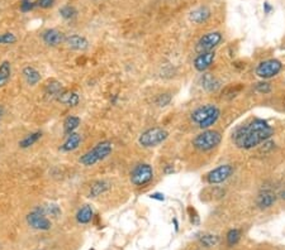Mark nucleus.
<instances>
[{
	"label": "nucleus",
	"mask_w": 285,
	"mask_h": 250,
	"mask_svg": "<svg viewBox=\"0 0 285 250\" xmlns=\"http://www.w3.org/2000/svg\"><path fill=\"white\" fill-rule=\"evenodd\" d=\"M168 130H165L164 128H160V126H155V128L147 129V130H145L139 135L138 143L139 146H142L144 148H154L164 143L168 139Z\"/></svg>",
	"instance_id": "4"
},
{
	"label": "nucleus",
	"mask_w": 285,
	"mask_h": 250,
	"mask_svg": "<svg viewBox=\"0 0 285 250\" xmlns=\"http://www.w3.org/2000/svg\"><path fill=\"white\" fill-rule=\"evenodd\" d=\"M274 135V128L266 120L256 119L252 120L250 124L242 125L233 133V142L236 147L241 149H252L260 146L263 142L269 141Z\"/></svg>",
	"instance_id": "1"
},
{
	"label": "nucleus",
	"mask_w": 285,
	"mask_h": 250,
	"mask_svg": "<svg viewBox=\"0 0 285 250\" xmlns=\"http://www.w3.org/2000/svg\"><path fill=\"white\" fill-rule=\"evenodd\" d=\"M211 9L207 7H199L197 9L193 10L189 15V19L197 24H201L211 18Z\"/></svg>",
	"instance_id": "22"
},
{
	"label": "nucleus",
	"mask_w": 285,
	"mask_h": 250,
	"mask_svg": "<svg viewBox=\"0 0 285 250\" xmlns=\"http://www.w3.org/2000/svg\"><path fill=\"white\" fill-rule=\"evenodd\" d=\"M222 141V135L218 130H211L207 129L199 133L194 139H193V146L197 148L200 152H208V150L214 149Z\"/></svg>",
	"instance_id": "3"
},
{
	"label": "nucleus",
	"mask_w": 285,
	"mask_h": 250,
	"mask_svg": "<svg viewBox=\"0 0 285 250\" xmlns=\"http://www.w3.org/2000/svg\"><path fill=\"white\" fill-rule=\"evenodd\" d=\"M41 37H42V41L45 42V44L50 46V47H57V46H60L61 43L65 42V38H66L65 34H64L63 32L55 28L46 29Z\"/></svg>",
	"instance_id": "12"
},
{
	"label": "nucleus",
	"mask_w": 285,
	"mask_h": 250,
	"mask_svg": "<svg viewBox=\"0 0 285 250\" xmlns=\"http://www.w3.org/2000/svg\"><path fill=\"white\" fill-rule=\"evenodd\" d=\"M222 41V34L219 32H209V33L204 34L200 39L195 44V52L204 53V52H211L213 51L217 46Z\"/></svg>",
	"instance_id": "8"
},
{
	"label": "nucleus",
	"mask_w": 285,
	"mask_h": 250,
	"mask_svg": "<svg viewBox=\"0 0 285 250\" xmlns=\"http://www.w3.org/2000/svg\"><path fill=\"white\" fill-rule=\"evenodd\" d=\"M131 184L136 187H145L154 179V168L149 163H139L131 171Z\"/></svg>",
	"instance_id": "5"
},
{
	"label": "nucleus",
	"mask_w": 285,
	"mask_h": 250,
	"mask_svg": "<svg viewBox=\"0 0 285 250\" xmlns=\"http://www.w3.org/2000/svg\"><path fill=\"white\" fill-rule=\"evenodd\" d=\"M37 209H38L41 212H44L46 216L58 217L61 216V214H63L61 208L58 205H56V203H47V205L37 206Z\"/></svg>",
	"instance_id": "27"
},
{
	"label": "nucleus",
	"mask_w": 285,
	"mask_h": 250,
	"mask_svg": "<svg viewBox=\"0 0 285 250\" xmlns=\"http://www.w3.org/2000/svg\"><path fill=\"white\" fill-rule=\"evenodd\" d=\"M262 9H263V13H265V14H270L271 10H273V7L270 5V3L265 2L262 5Z\"/></svg>",
	"instance_id": "39"
},
{
	"label": "nucleus",
	"mask_w": 285,
	"mask_h": 250,
	"mask_svg": "<svg viewBox=\"0 0 285 250\" xmlns=\"http://www.w3.org/2000/svg\"><path fill=\"white\" fill-rule=\"evenodd\" d=\"M65 42L67 44V47L71 48L74 51H87L89 48V42L85 37L79 36V34H71V36L66 37Z\"/></svg>",
	"instance_id": "16"
},
{
	"label": "nucleus",
	"mask_w": 285,
	"mask_h": 250,
	"mask_svg": "<svg viewBox=\"0 0 285 250\" xmlns=\"http://www.w3.org/2000/svg\"><path fill=\"white\" fill-rule=\"evenodd\" d=\"M174 167L173 165H166L165 168H164V173L166 174V176H169V174H173L174 173Z\"/></svg>",
	"instance_id": "40"
},
{
	"label": "nucleus",
	"mask_w": 285,
	"mask_h": 250,
	"mask_svg": "<svg viewBox=\"0 0 285 250\" xmlns=\"http://www.w3.org/2000/svg\"><path fill=\"white\" fill-rule=\"evenodd\" d=\"M38 0H21V12L28 13L37 8Z\"/></svg>",
	"instance_id": "33"
},
{
	"label": "nucleus",
	"mask_w": 285,
	"mask_h": 250,
	"mask_svg": "<svg viewBox=\"0 0 285 250\" xmlns=\"http://www.w3.org/2000/svg\"><path fill=\"white\" fill-rule=\"evenodd\" d=\"M235 172L232 165H220L217 168L212 169L208 174H207V182L209 185H218L223 184L225 181H227Z\"/></svg>",
	"instance_id": "9"
},
{
	"label": "nucleus",
	"mask_w": 285,
	"mask_h": 250,
	"mask_svg": "<svg viewBox=\"0 0 285 250\" xmlns=\"http://www.w3.org/2000/svg\"><path fill=\"white\" fill-rule=\"evenodd\" d=\"M58 13H60L61 18H64V19H65V20L74 19V18L77 15L76 8L72 7V5H70V4L63 5V7H61L60 9H58Z\"/></svg>",
	"instance_id": "28"
},
{
	"label": "nucleus",
	"mask_w": 285,
	"mask_h": 250,
	"mask_svg": "<svg viewBox=\"0 0 285 250\" xmlns=\"http://www.w3.org/2000/svg\"><path fill=\"white\" fill-rule=\"evenodd\" d=\"M113 152V144L109 141L99 142L95 147L91 148L87 153L79 158V163L84 167H93L100 161H104L108 158L110 153Z\"/></svg>",
	"instance_id": "2"
},
{
	"label": "nucleus",
	"mask_w": 285,
	"mask_h": 250,
	"mask_svg": "<svg viewBox=\"0 0 285 250\" xmlns=\"http://www.w3.org/2000/svg\"><path fill=\"white\" fill-rule=\"evenodd\" d=\"M276 201V195L270 190H263L257 195L256 197V205L257 208L261 210L270 209L271 206L275 203Z\"/></svg>",
	"instance_id": "15"
},
{
	"label": "nucleus",
	"mask_w": 285,
	"mask_h": 250,
	"mask_svg": "<svg viewBox=\"0 0 285 250\" xmlns=\"http://www.w3.org/2000/svg\"><path fill=\"white\" fill-rule=\"evenodd\" d=\"M12 77V66L9 61H3L0 63V88L5 87Z\"/></svg>",
	"instance_id": "25"
},
{
	"label": "nucleus",
	"mask_w": 285,
	"mask_h": 250,
	"mask_svg": "<svg viewBox=\"0 0 285 250\" xmlns=\"http://www.w3.org/2000/svg\"><path fill=\"white\" fill-rule=\"evenodd\" d=\"M64 90H65V88H64L63 83L60 81H57V80H50L45 87V95L47 99H55V100H57L58 95H60Z\"/></svg>",
	"instance_id": "18"
},
{
	"label": "nucleus",
	"mask_w": 285,
	"mask_h": 250,
	"mask_svg": "<svg viewBox=\"0 0 285 250\" xmlns=\"http://www.w3.org/2000/svg\"><path fill=\"white\" fill-rule=\"evenodd\" d=\"M198 239L206 248H212V246H216L219 243V236L214 235V234H199Z\"/></svg>",
	"instance_id": "26"
},
{
	"label": "nucleus",
	"mask_w": 285,
	"mask_h": 250,
	"mask_svg": "<svg viewBox=\"0 0 285 250\" xmlns=\"http://www.w3.org/2000/svg\"><path fill=\"white\" fill-rule=\"evenodd\" d=\"M188 214H189V216H190V222L194 225H199V216H198L197 211H195V209L188 208Z\"/></svg>",
	"instance_id": "37"
},
{
	"label": "nucleus",
	"mask_w": 285,
	"mask_h": 250,
	"mask_svg": "<svg viewBox=\"0 0 285 250\" xmlns=\"http://www.w3.org/2000/svg\"><path fill=\"white\" fill-rule=\"evenodd\" d=\"M82 142H83L82 134H79V133H76V131H75V133H71L70 135L66 137L65 142L61 144L60 150L64 153L74 152V150H76L77 148L80 147Z\"/></svg>",
	"instance_id": "14"
},
{
	"label": "nucleus",
	"mask_w": 285,
	"mask_h": 250,
	"mask_svg": "<svg viewBox=\"0 0 285 250\" xmlns=\"http://www.w3.org/2000/svg\"><path fill=\"white\" fill-rule=\"evenodd\" d=\"M245 86L242 85V83H237L236 86H228L227 88L225 90V98H228V99H232L235 98V96H237V94L240 93V91Z\"/></svg>",
	"instance_id": "32"
},
{
	"label": "nucleus",
	"mask_w": 285,
	"mask_h": 250,
	"mask_svg": "<svg viewBox=\"0 0 285 250\" xmlns=\"http://www.w3.org/2000/svg\"><path fill=\"white\" fill-rule=\"evenodd\" d=\"M4 111H5L4 106H3V105H0V119H2L3 115H4Z\"/></svg>",
	"instance_id": "42"
},
{
	"label": "nucleus",
	"mask_w": 285,
	"mask_h": 250,
	"mask_svg": "<svg viewBox=\"0 0 285 250\" xmlns=\"http://www.w3.org/2000/svg\"><path fill=\"white\" fill-rule=\"evenodd\" d=\"M173 222H174V228H175V231H179V222H177V219L174 217Z\"/></svg>",
	"instance_id": "41"
},
{
	"label": "nucleus",
	"mask_w": 285,
	"mask_h": 250,
	"mask_svg": "<svg viewBox=\"0 0 285 250\" xmlns=\"http://www.w3.org/2000/svg\"><path fill=\"white\" fill-rule=\"evenodd\" d=\"M200 86L207 93H217L222 87V82L213 74H203L200 77Z\"/></svg>",
	"instance_id": "13"
},
{
	"label": "nucleus",
	"mask_w": 285,
	"mask_h": 250,
	"mask_svg": "<svg viewBox=\"0 0 285 250\" xmlns=\"http://www.w3.org/2000/svg\"><path fill=\"white\" fill-rule=\"evenodd\" d=\"M110 188V184L106 179H99V181H95L93 185L90 186V190H89V197L90 198H95L101 196L103 193H106Z\"/></svg>",
	"instance_id": "21"
},
{
	"label": "nucleus",
	"mask_w": 285,
	"mask_h": 250,
	"mask_svg": "<svg viewBox=\"0 0 285 250\" xmlns=\"http://www.w3.org/2000/svg\"><path fill=\"white\" fill-rule=\"evenodd\" d=\"M149 197L151 200H156V201H160V202H164L165 201V195L161 192H154V193H150Z\"/></svg>",
	"instance_id": "38"
},
{
	"label": "nucleus",
	"mask_w": 285,
	"mask_h": 250,
	"mask_svg": "<svg viewBox=\"0 0 285 250\" xmlns=\"http://www.w3.org/2000/svg\"><path fill=\"white\" fill-rule=\"evenodd\" d=\"M57 101L63 105H66V106H69V107H75V106H77L80 103V96H79V94L75 93V91L64 90L63 93L58 95Z\"/></svg>",
	"instance_id": "17"
},
{
	"label": "nucleus",
	"mask_w": 285,
	"mask_h": 250,
	"mask_svg": "<svg viewBox=\"0 0 285 250\" xmlns=\"http://www.w3.org/2000/svg\"><path fill=\"white\" fill-rule=\"evenodd\" d=\"M41 139H42V131L39 130L33 131V133L27 134L22 141H19L18 146H19V148H22V149H28V148L34 146L36 143H38Z\"/></svg>",
	"instance_id": "23"
},
{
	"label": "nucleus",
	"mask_w": 285,
	"mask_h": 250,
	"mask_svg": "<svg viewBox=\"0 0 285 250\" xmlns=\"http://www.w3.org/2000/svg\"><path fill=\"white\" fill-rule=\"evenodd\" d=\"M27 224H28L32 229L38 231H48L52 228L51 220L37 208L32 210V211L27 215Z\"/></svg>",
	"instance_id": "7"
},
{
	"label": "nucleus",
	"mask_w": 285,
	"mask_h": 250,
	"mask_svg": "<svg viewBox=\"0 0 285 250\" xmlns=\"http://www.w3.org/2000/svg\"><path fill=\"white\" fill-rule=\"evenodd\" d=\"M219 117H220V110H218L217 112H214L213 115H211L208 119H206L204 122H201L200 124H198V126L201 129V130H207V129H209L211 126H213L217 122H218Z\"/></svg>",
	"instance_id": "30"
},
{
	"label": "nucleus",
	"mask_w": 285,
	"mask_h": 250,
	"mask_svg": "<svg viewBox=\"0 0 285 250\" xmlns=\"http://www.w3.org/2000/svg\"><path fill=\"white\" fill-rule=\"evenodd\" d=\"M95 217L94 215V210L90 205H83L76 212V221L82 225H87L91 222Z\"/></svg>",
	"instance_id": "20"
},
{
	"label": "nucleus",
	"mask_w": 285,
	"mask_h": 250,
	"mask_svg": "<svg viewBox=\"0 0 285 250\" xmlns=\"http://www.w3.org/2000/svg\"><path fill=\"white\" fill-rule=\"evenodd\" d=\"M214 60H216V52L214 51L199 53L197 57H195L194 62H193V66H194V69L198 72H206L213 64Z\"/></svg>",
	"instance_id": "10"
},
{
	"label": "nucleus",
	"mask_w": 285,
	"mask_h": 250,
	"mask_svg": "<svg viewBox=\"0 0 285 250\" xmlns=\"http://www.w3.org/2000/svg\"><path fill=\"white\" fill-rule=\"evenodd\" d=\"M171 99H173L171 94H169V93L160 94V95H158L157 98H156L155 103H156V105H157V106L165 107V106H168V105L171 103Z\"/></svg>",
	"instance_id": "34"
},
{
	"label": "nucleus",
	"mask_w": 285,
	"mask_h": 250,
	"mask_svg": "<svg viewBox=\"0 0 285 250\" xmlns=\"http://www.w3.org/2000/svg\"><path fill=\"white\" fill-rule=\"evenodd\" d=\"M280 197H281V198H283V200L285 201V191H284V192H281V195H280Z\"/></svg>",
	"instance_id": "43"
},
{
	"label": "nucleus",
	"mask_w": 285,
	"mask_h": 250,
	"mask_svg": "<svg viewBox=\"0 0 285 250\" xmlns=\"http://www.w3.org/2000/svg\"><path fill=\"white\" fill-rule=\"evenodd\" d=\"M22 74H23L24 80H26V82L28 83L29 86L38 85L39 81H41V79H42L41 72H39L38 70L34 69V67H32V66L24 67Z\"/></svg>",
	"instance_id": "19"
},
{
	"label": "nucleus",
	"mask_w": 285,
	"mask_h": 250,
	"mask_svg": "<svg viewBox=\"0 0 285 250\" xmlns=\"http://www.w3.org/2000/svg\"><path fill=\"white\" fill-rule=\"evenodd\" d=\"M218 107L213 104H207V105H201V106L197 107L194 111L192 112V120L197 124H200L201 122H204L206 119H208L211 115H213L214 112L218 111Z\"/></svg>",
	"instance_id": "11"
},
{
	"label": "nucleus",
	"mask_w": 285,
	"mask_h": 250,
	"mask_svg": "<svg viewBox=\"0 0 285 250\" xmlns=\"http://www.w3.org/2000/svg\"><path fill=\"white\" fill-rule=\"evenodd\" d=\"M255 90H256L259 94L266 95V94H270L271 91H273V86H271L270 82L261 81V82H257L256 85H255Z\"/></svg>",
	"instance_id": "35"
},
{
	"label": "nucleus",
	"mask_w": 285,
	"mask_h": 250,
	"mask_svg": "<svg viewBox=\"0 0 285 250\" xmlns=\"http://www.w3.org/2000/svg\"><path fill=\"white\" fill-rule=\"evenodd\" d=\"M56 0H38L37 3V8H41V9H50L55 5Z\"/></svg>",
	"instance_id": "36"
},
{
	"label": "nucleus",
	"mask_w": 285,
	"mask_h": 250,
	"mask_svg": "<svg viewBox=\"0 0 285 250\" xmlns=\"http://www.w3.org/2000/svg\"><path fill=\"white\" fill-rule=\"evenodd\" d=\"M17 42V36L12 32H4L0 33V44L8 46V44H14Z\"/></svg>",
	"instance_id": "31"
},
{
	"label": "nucleus",
	"mask_w": 285,
	"mask_h": 250,
	"mask_svg": "<svg viewBox=\"0 0 285 250\" xmlns=\"http://www.w3.org/2000/svg\"><path fill=\"white\" fill-rule=\"evenodd\" d=\"M281 70H283V63L279 60H276V58H270V60H265L257 64L255 74L260 79L269 80L278 76L281 72Z\"/></svg>",
	"instance_id": "6"
},
{
	"label": "nucleus",
	"mask_w": 285,
	"mask_h": 250,
	"mask_svg": "<svg viewBox=\"0 0 285 250\" xmlns=\"http://www.w3.org/2000/svg\"><path fill=\"white\" fill-rule=\"evenodd\" d=\"M80 123H82V120H80V118L76 117V115H70V117H67L65 122H64V135L67 137L71 133H75L76 129L79 128Z\"/></svg>",
	"instance_id": "24"
},
{
	"label": "nucleus",
	"mask_w": 285,
	"mask_h": 250,
	"mask_svg": "<svg viewBox=\"0 0 285 250\" xmlns=\"http://www.w3.org/2000/svg\"><path fill=\"white\" fill-rule=\"evenodd\" d=\"M226 239H227L228 245L235 246L241 239V230L240 229H231L227 233V235H226Z\"/></svg>",
	"instance_id": "29"
}]
</instances>
